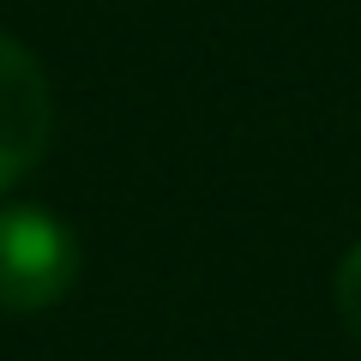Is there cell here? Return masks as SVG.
Here are the masks:
<instances>
[{"label":"cell","mask_w":361,"mask_h":361,"mask_svg":"<svg viewBox=\"0 0 361 361\" xmlns=\"http://www.w3.org/2000/svg\"><path fill=\"white\" fill-rule=\"evenodd\" d=\"M54 139V90L42 61L0 30V193L42 163Z\"/></svg>","instance_id":"7a4b0ae2"},{"label":"cell","mask_w":361,"mask_h":361,"mask_svg":"<svg viewBox=\"0 0 361 361\" xmlns=\"http://www.w3.org/2000/svg\"><path fill=\"white\" fill-rule=\"evenodd\" d=\"M73 277H78V241L61 217H49L42 205L0 211V307L42 313L73 289Z\"/></svg>","instance_id":"6da1fadb"},{"label":"cell","mask_w":361,"mask_h":361,"mask_svg":"<svg viewBox=\"0 0 361 361\" xmlns=\"http://www.w3.org/2000/svg\"><path fill=\"white\" fill-rule=\"evenodd\" d=\"M331 295H337V313H343L349 337H361V247H349V253H343V265H337V283H331Z\"/></svg>","instance_id":"3957f363"}]
</instances>
